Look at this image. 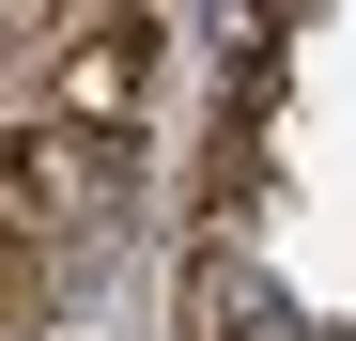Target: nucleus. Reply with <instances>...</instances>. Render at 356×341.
I'll list each match as a JSON object with an SVG mask.
<instances>
[{
    "mask_svg": "<svg viewBox=\"0 0 356 341\" xmlns=\"http://www.w3.org/2000/svg\"><path fill=\"white\" fill-rule=\"evenodd\" d=\"M186 326H202V341H294L279 279H248L232 248H202V264H186Z\"/></svg>",
    "mask_w": 356,
    "mask_h": 341,
    "instance_id": "1",
    "label": "nucleus"
},
{
    "mask_svg": "<svg viewBox=\"0 0 356 341\" xmlns=\"http://www.w3.org/2000/svg\"><path fill=\"white\" fill-rule=\"evenodd\" d=\"M63 109H78V125H124V109H140V31H108V47H78V78H63Z\"/></svg>",
    "mask_w": 356,
    "mask_h": 341,
    "instance_id": "2",
    "label": "nucleus"
}]
</instances>
